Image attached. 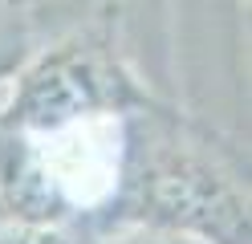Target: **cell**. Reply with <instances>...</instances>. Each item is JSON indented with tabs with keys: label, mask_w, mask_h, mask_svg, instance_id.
I'll use <instances>...</instances> for the list:
<instances>
[{
	"label": "cell",
	"mask_w": 252,
	"mask_h": 244,
	"mask_svg": "<svg viewBox=\"0 0 252 244\" xmlns=\"http://www.w3.org/2000/svg\"><path fill=\"white\" fill-rule=\"evenodd\" d=\"M143 204L155 228L195 244H248V216L236 191L203 163L163 159L143 179Z\"/></svg>",
	"instance_id": "6da1fadb"
},
{
	"label": "cell",
	"mask_w": 252,
	"mask_h": 244,
	"mask_svg": "<svg viewBox=\"0 0 252 244\" xmlns=\"http://www.w3.org/2000/svg\"><path fill=\"white\" fill-rule=\"evenodd\" d=\"M41 179L77 204H94L118 183V126L102 114H82L45 135Z\"/></svg>",
	"instance_id": "7a4b0ae2"
},
{
	"label": "cell",
	"mask_w": 252,
	"mask_h": 244,
	"mask_svg": "<svg viewBox=\"0 0 252 244\" xmlns=\"http://www.w3.org/2000/svg\"><path fill=\"white\" fill-rule=\"evenodd\" d=\"M90 106H94L90 81H82L73 70H45L37 81H29L21 98V118L37 126L41 135H49V130L90 114Z\"/></svg>",
	"instance_id": "3957f363"
},
{
	"label": "cell",
	"mask_w": 252,
	"mask_h": 244,
	"mask_svg": "<svg viewBox=\"0 0 252 244\" xmlns=\"http://www.w3.org/2000/svg\"><path fill=\"white\" fill-rule=\"evenodd\" d=\"M0 244H73L61 228H41V224H25V228H8L0 232Z\"/></svg>",
	"instance_id": "277c9868"
},
{
	"label": "cell",
	"mask_w": 252,
	"mask_h": 244,
	"mask_svg": "<svg viewBox=\"0 0 252 244\" xmlns=\"http://www.w3.org/2000/svg\"><path fill=\"white\" fill-rule=\"evenodd\" d=\"M110 244H195V240H187L179 232H163V228H138V232L118 236V240H110Z\"/></svg>",
	"instance_id": "5b68a950"
}]
</instances>
